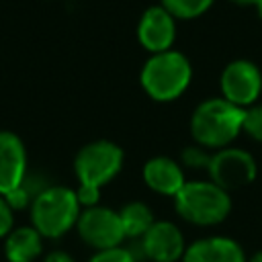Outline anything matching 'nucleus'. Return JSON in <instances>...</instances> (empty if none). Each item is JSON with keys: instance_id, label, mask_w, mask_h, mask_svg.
Wrapping results in <instances>:
<instances>
[{"instance_id": "1", "label": "nucleus", "mask_w": 262, "mask_h": 262, "mask_svg": "<svg viewBox=\"0 0 262 262\" xmlns=\"http://www.w3.org/2000/svg\"><path fill=\"white\" fill-rule=\"evenodd\" d=\"M244 127V108L231 104L223 96H211L201 100L190 113L188 131L194 143L215 151L227 145L242 135Z\"/></svg>"}, {"instance_id": "2", "label": "nucleus", "mask_w": 262, "mask_h": 262, "mask_svg": "<svg viewBox=\"0 0 262 262\" xmlns=\"http://www.w3.org/2000/svg\"><path fill=\"white\" fill-rule=\"evenodd\" d=\"M172 201L176 215L194 227H217L233 209L231 192L209 178L186 180Z\"/></svg>"}, {"instance_id": "3", "label": "nucleus", "mask_w": 262, "mask_h": 262, "mask_svg": "<svg viewBox=\"0 0 262 262\" xmlns=\"http://www.w3.org/2000/svg\"><path fill=\"white\" fill-rule=\"evenodd\" d=\"M82 205L76 188L63 184L43 186L31 203V223L47 239H57L76 229Z\"/></svg>"}, {"instance_id": "4", "label": "nucleus", "mask_w": 262, "mask_h": 262, "mask_svg": "<svg viewBox=\"0 0 262 262\" xmlns=\"http://www.w3.org/2000/svg\"><path fill=\"white\" fill-rule=\"evenodd\" d=\"M192 80V66L180 51L168 49L151 53L139 72L143 92L156 102H172L180 98Z\"/></svg>"}, {"instance_id": "5", "label": "nucleus", "mask_w": 262, "mask_h": 262, "mask_svg": "<svg viewBox=\"0 0 262 262\" xmlns=\"http://www.w3.org/2000/svg\"><path fill=\"white\" fill-rule=\"evenodd\" d=\"M125 166V151L111 139H94L82 145L74 158V174L78 184L100 188L113 182Z\"/></svg>"}, {"instance_id": "6", "label": "nucleus", "mask_w": 262, "mask_h": 262, "mask_svg": "<svg viewBox=\"0 0 262 262\" xmlns=\"http://www.w3.org/2000/svg\"><path fill=\"white\" fill-rule=\"evenodd\" d=\"M256 176H258V162L248 149L227 145L211 154L207 178L219 184L221 188L229 192L246 188L256 180Z\"/></svg>"}, {"instance_id": "7", "label": "nucleus", "mask_w": 262, "mask_h": 262, "mask_svg": "<svg viewBox=\"0 0 262 262\" xmlns=\"http://www.w3.org/2000/svg\"><path fill=\"white\" fill-rule=\"evenodd\" d=\"M182 229L170 219H156L151 227L129 246L139 262H180L186 252Z\"/></svg>"}, {"instance_id": "8", "label": "nucleus", "mask_w": 262, "mask_h": 262, "mask_svg": "<svg viewBox=\"0 0 262 262\" xmlns=\"http://www.w3.org/2000/svg\"><path fill=\"white\" fill-rule=\"evenodd\" d=\"M76 231H78L80 239L94 252L123 246L127 242L119 211H115L106 205H100V203L94 207L82 209L78 223H76Z\"/></svg>"}, {"instance_id": "9", "label": "nucleus", "mask_w": 262, "mask_h": 262, "mask_svg": "<svg viewBox=\"0 0 262 262\" xmlns=\"http://www.w3.org/2000/svg\"><path fill=\"white\" fill-rule=\"evenodd\" d=\"M219 90L225 100L239 108H248L260 100L262 94V72L250 59L229 61L219 78Z\"/></svg>"}, {"instance_id": "10", "label": "nucleus", "mask_w": 262, "mask_h": 262, "mask_svg": "<svg viewBox=\"0 0 262 262\" xmlns=\"http://www.w3.org/2000/svg\"><path fill=\"white\" fill-rule=\"evenodd\" d=\"M141 180L154 194L174 199L178 194V190L186 184L188 178H186V170L180 166V162L176 158L154 156L143 162Z\"/></svg>"}, {"instance_id": "11", "label": "nucleus", "mask_w": 262, "mask_h": 262, "mask_svg": "<svg viewBox=\"0 0 262 262\" xmlns=\"http://www.w3.org/2000/svg\"><path fill=\"white\" fill-rule=\"evenodd\" d=\"M180 262H248V256L237 239L213 233L190 242Z\"/></svg>"}, {"instance_id": "12", "label": "nucleus", "mask_w": 262, "mask_h": 262, "mask_svg": "<svg viewBox=\"0 0 262 262\" xmlns=\"http://www.w3.org/2000/svg\"><path fill=\"white\" fill-rule=\"evenodd\" d=\"M176 37V25L174 16L164 6H151L147 8L137 25V39L143 49L149 53H162L168 51Z\"/></svg>"}, {"instance_id": "13", "label": "nucleus", "mask_w": 262, "mask_h": 262, "mask_svg": "<svg viewBox=\"0 0 262 262\" xmlns=\"http://www.w3.org/2000/svg\"><path fill=\"white\" fill-rule=\"evenodd\" d=\"M27 178V149L12 131H0V194H6Z\"/></svg>"}, {"instance_id": "14", "label": "nucleus", "mask_w": 262, "mask_h": 262, "mask_svg": "<svg viewBox=\"0 0 262 262\" xmlns=\"http://www.w3.org/2000/svg\"><path fill=\"white\" fill-rule=\"evenodd\" d=\"M43 239L33 225L16 227L4 239V254L8 262H35L43 252Z\"/></svg>"}, {"instance_id": "15", "label": "nucleus", "mask_w": 262, "mask_h": 262, "mask_svg": "<svg viewBox=\"0 0 262 262\" xmlns=\"http://www.w3.org/2000/svg\"><path fill=\"white\" fill-rule=\"evenodd\" d=\"M119 217H121V225L125 231V239L127 242H135L139 239L156 221L154 211L147 203L143 201H129L119 209Z\"/></svg>"}, {"instance_id": "16", "label": "nucleus", "mask_w": 262, "mask_h": 262, "mask_svg": "<svg viewBox=\"0 0 262 262\" xmlns=\"http://www.w3.org/2000/svg\"><path fill=\"white\" fill-rule=\"evenodd\" d=\"M211 149L199 145V143H188L182 147L180 156H178V162L184 170H192V172H207L209 168V162H211Z\"/></svg>"}, {"instance_id": "17", "label": "nucleus", "mask_w": 262, "mask_h": 262, "mask_svg": "<svg viewBox=\"0 0 262 262\" xmlns=\"http://www.w3.org/2000/svg\"><path fill=\"white\" fill-rule=\"evenodd\" d=\"M213 0H162V6L174 16V18H194L203 14Z\"/></svg>"}, {"instance_id": "18", "label": "nucleus", "mask_w": 262, "mask_h": 262, "mask_svg": "<svg viewBox=\"0 0 262 262\" xmlns=\"http://www.w3.org/2000/svg\"><path fill=\"white\" fill-rule=\"evenodd\" d=\"M242 133H246L252 141L262 143V102H256V104L244 108Z\"/></svg>"}, {"instance_id": "19", "label": "nucleus", "mask_w": 262, "mask_h": 262, "mask_svg": "<svg viewBox=\"0 0 262 262\" xmlns=\"http://www.w3.org/2000/svg\"><path fill=\"white\" fill-rule=\"evenodd\" d=\"M88 262H139L129 246H115L106 250H96Z\"/></svg>"}, {"instance_id": "20", "label": "nucleus", "mask_w": 262, "mask_h": 262, "mask_svg": "<svg viewBox=\"0 0 262 262\" xmlns=\"http://www.w3.org/2000/svg\"><path fill=\"white\" fill-rule=\"evenodd\" d=\"M2 196L6 199V203H8V207H10L12 211H20V209H25V207H31V203H33V199H35V192H31V188H29V184H27V178H25L23 184L14 186L12 190H8V192L2 194Z\"/></svg>"}, {"instance_id": "21", "label": "nucleus", "mask_w": 262, "mask_h": 262, "mask_svg": "<svg viewBox=\"0 0 262 262\" xmlns=\"http://www.w3.org/2000/svg\"><path fill=\"white\" fill-rule=\"evenodd\" d=\"M12 213L14 211L8 207L6 199L0 194V237H6L12 231V221H14Z\"/></svg>"}, {"instance_id": "22", "label": "nucleus", "mask_w": 262, "mask_h": 262, "mask_svg": "<svg viewBox=\"0 0 262 262\" xmlns=\"http://www.w3.org/2000/svg\"><path fill=\"white\" fill-rule=\"evenodd\" d=\"M43 262H76V260L63 250H53L43 258Z\"/></svg>"}, {"instance_id": "23", "label": "nucleus", "mask_w": 262, "mask_h": 262, "mask_svg": "<svg viewBox=\"0 0 262 262\" xmlns=\"http://www.w3.org/2000/svg\"><path fill=\"white\" fill-rule=\"evenodd\" d=\"M248 262H262V250H258V252H254L250 258H248Z\"/></svg>"}, {"instance_id": "24", "label": "nucleus", "mask_w": 262, "mask_h": 262, "mask_svg": "<svg viewBox=\"0 0 262 262\" xmlns=\"http://www.w3.org/2000/svg\"><path fill=\"white\" fill-rule=\"evenodd\" d=\"M233 2H235V4H248V6H250V4H258V0H233Z\"/></svg>"}, {"instance_id": "25", "label": "nucleus", "mask_w": 262, "mask_h": 262, "mask_svg": "<svg viewBox=\"0 0 262 262\" xmlns=\"http://www.w3.org/2000/svg\"><path fill=\"white\" fill-rule=\"evenodd\" d=\"M256 6H258V12H260V16H262V0H258V4H256Z\"/></svg>"}, {"instance_id": "26", "label": "nucleus", "mask_w": 262, "mask_h": 262, "mask_svg": "<svg viewBox=\"0 0 262 262\" xmlns=\"http://www.w3.org/2000/svg\"><path fill=\"white\" fill-rule=\"evenodd\" d=\"M143 262H149V260H143Z\"/></svg>"}]
</instances>
